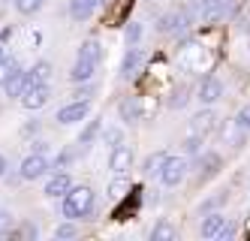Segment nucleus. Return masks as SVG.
<instances>
[{
  "instance_id": "15",
  "label": "nucleus",
  "mask_w": 250,
  "mask_h": 241,
  "mask_svg": "<svg viewBox=\"0 0 250 241\" xmlns=\"http://www.w3.org/2000/svg\"><path fill=\"white\" fill-rule=\"evenodd\" d=\"M214 127H217V115H214L211 109H202V112L193 118V133H196V136H202V139L211 133Z\"/></svg>"
},
{
  "instance_id": "9",
  "label": "nucleus",
  "mask_w": 250,
  "mask_h": 241,
  "mask_svg": "<svg viewBox=\"0 0 250 241\" xmlns=\"http://www.w3.org/2000/svg\"><path fill=\"white\" fill-rule=\"evenodd\" d=\"M142 64H145V54H142V48L130 45V51L124 54V61H121V79L127 82V79L139 76V69H142Z\"/></svg>"
},
{
  "instance_id": "26",
  "label": "nucleus",
  "mask_w": 250,
  "mask_h": 241,
  "mask_svg": "<svg viewBox=\"0 0 250 241\" xmlns=\"http://www.w3.org/2000/svg\"><path fill=\"white\" fill-rule=\"evenodd\" d=\"M166 157H169V154H151V157L145 160V166H142V172H145V175H157Z\"/></svg>"
},
{
  "instance_id": "27",
  "label": "nucleus",
  "mask_w": 250,
  "mask_h": 241,
  "mask_svg": "<svg viewBox=\"0 0 250 241\" xmlns=\"http://www.w3.org/2000/svg\"><path fill=\"white\" fill-rule=\"evenodd\" d=\"M124 40H127V45H139V40H142V24L139 22H130L127 30H124Z\"/></svg>"
},
{
  "instance_id": "29",
  "label": "nucleus",
  "mask_w": 250,
  "mask_h": 241,
  "mask_svg": "<svg viewBox=\"0 0 250 241\" xmlns=\"http://www.w3.org/2000/svg\"><path fill=\"white\" fill-rule=\"evenodd\" d=\"M184 151H187V154H202V136H196V133L187 136V139H184Z\"/></svg>"
},
{
  "instance_id": "2",
  "label": "nucleus",
  "mask_w": 250,
  "mask_h": 241,
  "mask_svg": "<svg viewBox=\"0 0 250 241\" xmlns=\"http://www.w3.org/2000/svg\"><path fill=\"white\" fill-rule=\"evenodd\" d=\"M97 208V199H94V190L91 187H69L63 193V217L66 220H84V217H91Z\"/></svg>"
},
{
  "instance_id": "35",
  "label": "nucleus",
  "mask_w": 250,
  "mask_h": 241,
  "mask_svg": "<svg viewBox=\"0 0 250 241\" xmlns=\"http://www.w3.org/2000/svg\"><path fill=\"white\" fill-rule=\"evenodd\" d=\"M33 154H48V142L37 139V142H33Z\"/></svg>"
},
{
  "instance_id": "31",
  "label": "nucleus",
  "mask_w": 250,
  "mask_h": 241,
  "mask_svg": "<svg viewBox=\"0 0 250 241\" xmlns=\"http://www.w3.org/2000/svg\"><path fill=\"white\" fill-rule=\"evenodd\" d=\"M235 127H238V130H244V133H250V103L241 109L238 115H235Z\"/></svg>"
},
{
  "instance_id": "13",
  "label": "nucleus",
  "mask_w": 250,
  "mask_h": 241,
  "mask_svg": "<svg viewBox=\"0 0 250 241\" xmlns=\"http://www.w3.org/2000/svg\"><path fill=\"white\" fill-rule=\"evenodd\" d=\"M27 88H30V76H27V72H15V76L3 85V94L9 97V100H21L24 94H27Z\"/></svg>"
},
{
  "instance_id": "10",
  "label": "nucleus",
  "mask_w": 250,
  "mask_h": 241,
  "mask_svg": "<svg viewBox=\"0 0 250 241\" xmlns=\"http://www.w3.org/2000/svg\"><path fill=\"white\" fill-rule=\"evenodd\" d=\"M196 97H199V103H205V106H211V103H217V100L223 97V82H220V79H214V76L202 79L199 90H196Z\"/></svg>"
},
{
  "instance_id": "19",
  "label": "nucleus",
  "mask_w": 250,
  "mask_h": 241,
  "mask_svg": "<svg viewBox=\"0 0 250 241\" xmlns=\"http://www.w3.org/2000/svg\"><path fill=\"white\" fill-rule=\"evenodd\" d=\"M100 133H103V121H100V118H94L91 124H87V127L82 130V136H79V145H82V148H87V145H91V142L100 136Z\"/></svg>"
},
{
  "instance_id": "7",
  "label": "nucleus",
  "mask_w": 250,
  "mask_h": 241,
  "mask_svg": "<svg viewBox=\"0 0 250 241\" xmlns=\"http://www.w3.org/2000/svg\"><path fill=\"white\" fill-rule=\"evenodd\" d=\"M87 115H91V103H87V100H76V103L61 106L55 121H58V124H79V121H84Z\"/></svg>"
},
{
  "instance_id": "40",
  "label": "nucleus",
  "mask_w": 250,
  "mask_h": 241,
  "mask_svg": "<svg viewBox=\"0 0 250 241\" xmlns=\"http://www.w3.org/2000/svg\"><path fill=\"white\" fill-rule=\"evenodd\" d=\"M97 3H103V0H97Z\"/></svg>"
},
{
  "instance_id": "36",
  "label": "nucleus",
  "mask_w": 250,
  "mask_h": 241,
  "mask_svg": "<svg viewBox=\"0 0 250 241\" xmlns=\"http://www.w3.org/2000/svg\"><path fill=\"white\" fill-rule=\"evenodd\" d=\"M232 235H235V226H229V223L217 232V238H220V241H226V238H232Z\"/></svg>"
},
{
  "instance_id": "22",
  "label": "nucleus",
  "mask_w": 250,
  "mask_h": 241,
  "mask_svg": "<svg viewBox=\"0 0 250 241\" xmlns=\"http://www.w3.org/2000/svg\"><path fill=\"white\" fill-rule=\"evenodd\" d=\"M217 166H220V157H217V154H202V157H199V172H202L205 178L217 172Z\"/></svg>"
},
{
  "instance_id": "24",
  "label": "nucleus",
  "mask_w": 250,
  "mask_h": 241,
  "mask_svg": "<svg viewBox=\"0 0 250 241\" xmlns=\"http://www.w3.org/2000/svg\"><path fill=\"white\" fill-rule=\"evenodd\" d=\"M21 66H19V61H12V58H6L3 64H0V88H3L12 76H15V72H19Z\"/></svg>"
},
{
  "instance_id": "12",
  "label": "nucleus",
  "mask_w": 250,
  "mask_h": 241,
  "mask_svg": "<svg viewBox=\"0 0 250 241\" xmlns=\"http://www.w3.org/2000/svg\"><path fill=\"white\" fill-rule=\"evenodd\" d=\"M69 187H73V178H69L66 172H55V175L45 181V190H42V193H45L48 199H63V193H66Z\"/></svg>"
},
{
  "instance_id": "39",
  "label": "nucleus",
  "mask_w": 250,
  "mask_h": 241,
  "mask_svg": "<svg viewBox=\"0 0 250 241\" xmlns=\"http://www.w3.org/2000/svg\"><path fill=\"white\" fill-rule=\"evenodd\" d=\"M247 232H250V220H247Z\"/></svg>"
},
{
  "instance_id": "30",
  "label": "nucleus",
  "mask_w": 250,
  "mask_h": 241,
  "mask_svg": "<svg viewBox=\"0 0 250 241\" xmlns=\"http://www.w3.org/2000/svg\"><path fill=\"white\" fill-rule=\"evenodd\" d=\"M79 235V229L73 226V223H69V220H66V223H61L58 229H55V238H61V241H66V238H76Z\"/></svg>"
},
{
  "instance_id": "23",
  "label": "nucleus",
  "mask_w": 250,
  "mask_h": 241,
  "mask_svg": "<svg viewBox=\"0 0 250 241\" xmlns=\"http://www.w3.org/2000/svg\"><path fill=\"white\" fill-rule=\"evenodd\" d=\"M151 238H154V241H172V238H175V226L166 223V220H160V223L154 226V232H151Z\"/></svg>"
},
{
  "instance_id": "34",
  "label": "nucleus",
  "mask_w": 250,
  "mask_h": 241,
  "mask_svg": "<svg viewBox=\"0 0 250 241\" xmlns=\"http://www.w3.org/2000/svg\"><path fill=\"white\" fill-rule=\"evenodd\" d=\"M82 85H84V88H79V94H76V97H79V100H91L97 88H94V85H87V82H82Z\"/></svg>"
},
{
  "instance_id": "3",
  "label": "nucleus",
  "mask_w": 250,
  "mask_h": 241,
  "mask_svg": "<svg viewBox=\"0 0 250 241\" xmlns=\"http://www.w3.org/2000/svg\"><path fill=\"white\" fill-rule=\"evenodd\" d=\"M193 22H202V24H217L223 18H229L235 12V0H193L187 6Z\"/></svg>"
},
{
  "instance_id": "25",
  "label": "nucleus",
  "mask_w": 250,
  "mask_h": 241,
  "mask_svg": "<svg viewBox=\"0 0 250 241\" xmlns=\"http://www.w3.org/2000/svg\"><path fill=\"white\" fill-rule=\"evenodd\" d=\"M45 6V0H15V9H19L21 15H33V12H40Z\"/></svg>"
},
{
  "instance_id": "1",
  "label": "nucleus",
  "mask_w": 250,
  "mask_h": 241,
  "mask_svg": "<svg viewBox=\"0 0 250 241\" xmlns=\"http://www.w3.org/2000/svg\"><path fill=\"white\" fill-rule=\"evenodd\" d=\"M100 58H103L100 43H97V40H84L82 48H79V54H76L73 69H69V82H76V85L91 82L94 72H97V66H100Z\"/></svg>"
},
{
  "instance_id": "33",
  "label": "nucleus",
  "mask_w": 250,
  "mask_h": 241,
  "mask_svg": "<svg viewBox=\"0 0 250 241\" xmlns=\"http://www.w3.org/2000/svg\"><path fill=\"white\" fill-rule=\"evenodd\" d=\"M223 202H226V193H217V196H211V199H205L202 205H199V211H202V214H205V211H214V208H217V205H223Z\"/></svg>"
},
{
  "instance_id": "4",
  "label": "nucleus",
  "mask_w": 250,
  "mask_h": 241,
  "mask_svg": "<svg viewBox=\"0 0 250 241\" xmlns=\"http://www.w3.org/2000/svg\"><path fill=\"white\" fill-rule=\"evenodd\" d=\"M187 169H190L187 157H166L163 166H160V172H157V178H160V184H163V187H178V184L184 181Z\"/></svg>"
},
{
  "instance_id": "32",
  "label": "nucleus",
  "mask_w": 250,
  "mask_h": 241,
  "mask_svg": "<svg viewBox=\"0 0 250 241\" xmlns=\"http://www.w3.org/2000/svg\"><path fill=\"white\" fill-rule=\"evenodd\" d=\"M121 139H124V133H121V130H118V127H109V130H105V133H103V142H105V145H109V148H115V145H121Z\"/></svg>"
},
{
  "instance_id": "21",
  "label": "nucleus",
  "mask_w": 250,
  "mask_h": 241,
  "mask_svg": "<svg viewBox=\"0 0 250 241\" xmlns=\"http://www.w3.org/2000/svg\"><path fill=\"white\" fill-rule=\"evenodd\" d=\"M187 100H190V88L181 85V88H175V90H172V97L166 100V106H169V109H184Z\"/></svg>"
},
{
  "instance_id": "20",
  "label": "nucleus",
  "mask_w": 250,
  "mask_h": 241,
  "mask_svg": "<svg viewBox=\"0 0 250 241\" xmlns=\"http://www.w3.org/2000/svg\"><path fill=\"white\" fill-rule=\"evenodd\" d=\"M27 76H30V88H33V85H40V82H48V76H51V64H48V61L33 64V69L27 72Z\"/></svg>"
},
{
  "instance_id": "5",
  "label": "nucleus",
  "mask_w": 250,
  "mask_h": 241,
  "mask_svg": "<svg viewBox=\"0 0 250 241\" xmlns=\"http://www.w3.org/2000/svg\"><path fill=\"white\" fill-rule=\"evenodd\" d=\"M193 24V18L187 9H172V12H163L157 18V33H181Z\"/></svg>"
},
{
  "instance_id": "14",
  "label": "nucleus",
  "mask_w": 250,
  "mask_h": 241,
  "mask_svg": "<svg viewBox=\"0 0 250 241\" xmlns=\"http://www.w3.org/2000/svg\"><path fill=\"white\" fill-rule=\"evenodd\" d=\"M118 115H121V121H127V124L142 121V100H139V97H127V100H121Z\"/></svg>"
},
{
  "instance_id": "11",
  "label": "nucleus",
  "mask_w": 250,
  "mask_h": 241,
  "mask_svg": "<svg viewBox=\"0 0 250 241\" xmlns=\"http://www.w3.org/2000/svg\"><path fill=\"white\" fill-rule=\"evenodd\" d=\"M133 166V151L127 145H115L112 148V157H109V169L115 172V175H124Z\"/></svg>"
},
{
  "instance_id": "38",
  "label": "nucleus",
  "mask_w": 250,
  "mask_h": 241,
  "mask_svg": "<svg viewBox=\"0 0 250 241\" xmlns=\"http://www.w3.org/2000/svg\"><path fill=\"white\" fill-rule=\"evenodd\" d=\"M3 61H6V48H3V45H0V64H3Z\"/></svg>"
},
{
  "instance_id": "37",
  "label": "nucleus",
  "mask_w": 250,
  "mask_h": 241,
  "mask_svg": "<svg viewBox=\"0 0 250 241\" xmlns=\"http://www.w3.org/2000/svg\"><path fill=\"white\" fill-rule=\"evenodd\" d=\"M6 169H9V163H6L3 154H0V178H6Z\"/></svg>"
},
{
  "instance_id": "17",
  "label": "nucleus",
  "mask_w": 250,
  "mask_h": 241,
  "mask_svg": "<svg viewBox=\"0 0 250 241\" xmlns=\"http://www.w3.org/2000/svg\"><path fill=\"white\" fill-rule=\"evenodd\" d=\"M226 226V217L223 214H217V211H214V214H208L205 220H202V238H217V232Z\"/></svg>"
},
{
  "instance_id": "18",
  "label": "nucleus",
  "mask_w": 250,
  "mask_h": 241,
  "mask_svg": "<svg viewBox=\"0 0 250 241\" xmlns=\"http://www.w3.org/2000/svg\"><path fill=\"white\" fill-rule=\"evenodd\" d=\"M127 193H130V181L124 178V175H118V178L109 184V199H112V202H121V199H127Z\"/></svg>"
},
{
  "instance_id": "6",
  "label": "nucleus",
  "mask_w": 250,
  "mask_h": 241,
  "mask_svg": "<svg viewBox=\"0 0 250 241\" xmlns=\"http://www.w3.org/2000/svg\"><path fill=\"white\" fill-rule=\"evenodd\" d=\"M48 169H51V160H48L45 154H30V157L21 160L19 178H21V181H37V178H42Z\"/></svg>"
},
{
  "instance_id": "8",
  "label": "nucleus",
  "mask_w": 250,
  "mask_h": 241,
  "mask_svg": "<svg viewBox=\"0 0 250 241\" xmlns=\"http://www.w3.org/2000/svg\"><path fill=\"white\" fill-rule=\"evenodd\" d=\"M48 100H51V88H48V82H40V85L27 88V94L21 97V106L30 109V112H37V109H42Z\"/></svg>"
},
{
  "instance_id": "16",
  "label": "nucleus",
  "mask_w": 250,
  "mask_h": 241,
  "mask_svg": "<svg viewBox=\"0 0 250 241\" xmlns=\"http://www.w3.org/2000/svg\"><path fill=\"white\" fill-rule=\"evenodd\" d=\"M97 9V0H69V15L76 18V22H84V18H91Z\"/></svg>"
},
{
  "instance_id": "28",
  "label": "nucleus",
  "mask_w": 250,
  "mask_h": 241,
  "mask_svg": "<svg viewBox=\"0 0 250 241\" xmlns=\"http://www.w3.org/2000/svg\"><path fill=\"white\" fill-rule=\"evenodd\" d=\"M15 226V214L6 211V208H0V235H9Z\"/></svg>"
}]
</instances>
